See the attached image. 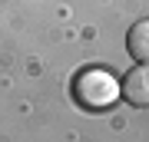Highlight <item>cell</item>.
Instances as JSON below:
<instances>
[{"label":"cell","mask_w":149,"mask_h":142,"mask_svg":"<svg viewBox=\"0 0 149 142\" xmlns=\"http://www.w3.org/2000/svg\"><path fill=\"white\" fill-rule=\"evenodd\" d=\"M126 50L136 63H146L149 60V17L146 20H136L126 33Z\"/></svg>","instance_id":"cell-3"},{"label":"cell","mask_w":149,"mask_h":142,"mask_svg":"<svg viewBox=\"0 0 149 142\" xmlns=\"http://www.w3.org/2000/svg\"><path fill=\"white\" fill-rule=\"evenodd\" d=\"M119 89H123V99H126L129 106L146 109V106H149V60L129 69L126 79L119 83Z\"/></svg>","instance_id":"cell-2"},{"label":"cell","mask_w":149,"mask_h":142,"mask_svg":"<svg viewBox=\"0 0 149 142\" xmlns=\"http://www.w3.org/2000/svg\"><path fill=\"white\" fill-rule=\"evenodd\" d=\"M73 96L83 109H109L113 103L123 96L119 79L103 66H86L73 79Z\"/></svg>","instance_id":"cell-1"}]
</instances>
